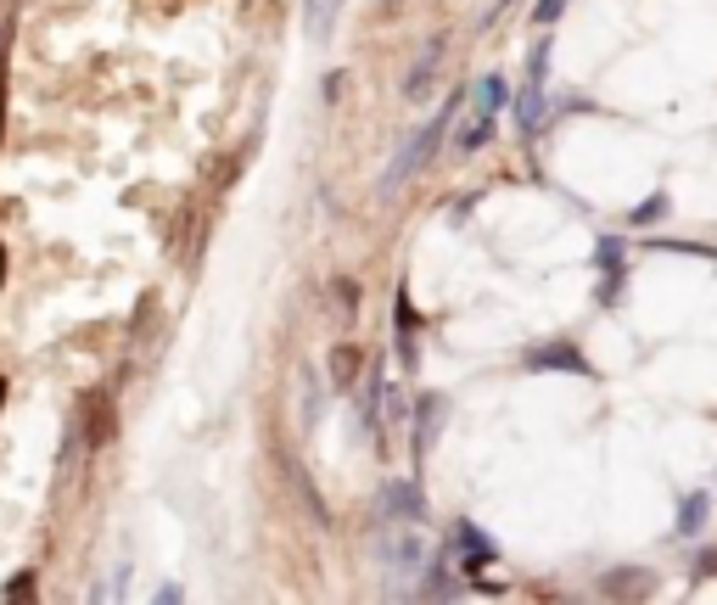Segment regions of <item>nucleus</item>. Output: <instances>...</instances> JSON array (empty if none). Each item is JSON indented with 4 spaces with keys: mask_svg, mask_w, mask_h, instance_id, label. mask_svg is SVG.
<instances>
[{
    "mask_svg": "<svg viewBox=\"0 0 717 605\" xmlns=\"http://www.w3.org/2000/svg\"><path fill=\"white\" fill-rule=\"evenodd\" d=\"M337 12H342V0H309L303 23H309V40H314V45L331 40V23H337Z\"/></svg>",
    "mask_w": 717,
    "mask_h": 605,
    "instance_id": "nucleus-7",
    "label": "nucleus"
},
{
    "mask_svg": "<svg viewBox=\"0 0 717 605\" xmlns=\"http://www.w3.org/2000/svg\"><path fill=\"white\" fill-rule=\"evenodd\" d=\"M645 589H656V577L650 572H622V577H605V594H645Z\"/></svg>",
    "mask_w": 717,
    "mask_h": 605,
    "instance_id": "nucleus-10",
    "label": "nucleus"
},
{
    "mask_svg": "<svg viewBox=\"0 0 717 605\" xmlns=\"http://www.w3.org/2000/svg\"><path fill=\"white\" fill-rule=\"evenodd\" d=\"M443 415H449V398H443V393H426L421 409H415V432H421V437H415V449H421V454L437 443V426H443Z\"/></svg>",
    "mask_w": 717,
    "mask_h": 605,
    "instance_id": "nucleus-6",
    "label": "nucleus"
},
{
    "mask_svg": "<svg viewBox=\"0 0 717 605\" xmlns=\"http://www.w3.org/2000/svg\"><path fill=\"white\" fill-rule=\"evenodd\" d=\"M443 51H449V40L437 34V40H432V45H426V51H421V62L409 68V79H404V96H409V101H421L426 90L437 85V62H443Z\"/></svg>",
    "mask_w": 717,
    "mask_h": 605,
    "instance_id": "nucleus-4",
    "label": "nucleus"
},
{
    "mask_svg": "<svg viewBox=\"0 0 717 605\" xmlns=\"http://www.w3.org/2000/svg\"><path fill=\"white\" fill-rule=\"evenodd\" d=\"M421 594H432V600H449V594H460V583H454L443 566H426V577H421Z\"/></svg>",
    "mask_w": 717,
    "mask_h": 605,
    "instance_id": "nucleus-12",
    "label": "nucleus"
},
{
    "mask_svg": "<svg viewBox=\"0 0 717 605\" xmlns=\"http://www.w3.org/2000/svg\"><path fill=\"white\" fill-rule=\"evenodd\" d=\"M449 118H454V101H449V107H443V113L432 118V124H421V129H415V141H409L404 152L393 157V169H387V180H381V191H398V185H409V180H415V174L426 169V163H432L437 141L449 135Z\"/></svg>",
    "mask_w": 717,
    "mask_h": 605,
    "instance_id": "nucleus-1",
    "label": "nucleus"
},
{
    "mask_svg": "<svg viewBox=\"0 0 717 605\" xmlns=\"http://www.w3.org/2000/svg\"><path fill=\"white\" fill-rule=\"evenodd\" d=\"M477 101H482V113H499V101H505V79L499 73H488L477 85Z\"/></svg>",
    "mask_w": 717,
    "mask_h": 605,
    "instance_id": "nucleus-15",
    "label": "nucleus"
},
{
    "mask_svg": "<svg viewBox=\"0 0 717 605\" xmlns=\"http://www.w3.org/2000/svg\"><path fill=\"white\" fill-rule=\"evenodd\" d=\"M353 370H359V353H353V348H337V353H331V376H337V393H348V387H353Z\"/></svg>",
    "mask_w": 717,
    "mask_h": 605,
    "instance_id": "nucleus-13",
    "label": "nucleus"
},
{
    "mask_svg": "<svg viewBox=\"0 0 717 605\" xmlns=\"http://www.w3.org/2000/svg\"><path fill=\"white\" fill-rule=\"evenodd\" d=\"M376 510H381V521H393V527H404V521H426V499H421V488H415L409 477L381 482Z\"/></svg>",
    "mask_w": 717,
    "mask_h": 605,
    "instance_id": "nucleus-2",
    "label": "nucleus"
},
{
    "mask_svg": "<svg viewBox=\"0 0 717 605\" xmlns=\"http://www.w3.org/2000/svg\"><path fill=\"white\" fill-rule=\"evenodd\" d=\"M516 129L521 135H538L544 129V79H527L516 96Z\"/></svg>",
    "mask_w": 717,
    "mask_h": 605,
    "instance_id": "nucleus-5",
    "label": "nucleus"
},
{
    "mask_svg": "<svg viewBox=\"0 0 717 605\" xmlns=\"http://www.w3.org/2000/svg\"><path fill=\"white\" fill-rule=\"evenodd\" d=\"M376 555H381L387 566H393V572H415V566L426 561V544H421L415 533H381Z\"/></svg>",
    "mask_w": 717,
    "mask_h": 605,
    "instance_id": "nucleus-3",
    "label": "nucleus"
},
{
    "mask_svg": "<svg viewBox=\"0 0 717 605\" xmlns=\"http://www.w3.org/2000/svg\"><path fill=\"white\" fill-rule=\"evenodd\" d=\"M454 544H460L465 561H493V538H488V533H477L471 521H460V527H454Z\"/></svg>",
    "mask_w": 717,
    "mask_h": 605,
    "instance_id": "nucleus-9",
    "label": "nucleus"
},
{
    "mask_svg": "<svg viewBox=\"0 0 717 605\" xmlns=\"http://www.w3.org/2000/svg\"><path fill=\"white\" fill-rule=\"evenodd\" d=\"M594 253H600V264H611V269H617V264H622V241H617V236H605L600 247H594Z\"/></svg>",
    "mask_w": 717,
    "mask_h": 605,
    "instance_id": "nucleus-17",
    "label": "nucleus"
},
{
    "mask_svg": "<svg viewBox=\"0 0 717 605\" xmlns=\"http://www.w3.org/2000/svg\"><path fill=\"white\" fill-rule=\"evenodd\" d=\"M488 141H493V113H482L477 124L460 129V146H465V152H477V146H488Z\"/></svg>",
    "mask_w": 717,
    "mask_h": 605,
    "instance_id": "nucleus-14",
    "label": "nucleus"
},
{
    "mask_svg": "<svg viewBox=\"0 0 717 605\" xmlns=\"http://www.w3.org/2000/svg\"><path fill=\"white\" fill-rule=\"evenodd\" d=\"M701 521H706V493H695V499H684V505H678V533L695 538V533H701Z\"/></svg>",
    "mask_w": 717,
    "mask_h": 605,
    "instance_id": "nucleus-11",
    "label": "nucleus"
},
{
    "mask_svg": "<svg viewBox=\"0 0 717 605\" xmlns=\"http://www.w3.org/2000/svg\"><path fill=\"white\" fill-rule=\"evenodd\" d=\"M527 365H533V370H549V365H561V370H572V376H589V359H577V353H572V342H555V348H549V353H533Z\"/></svg>",
    "mask_w": 717,
    "mask_h": 605,
    "instance_id": "nucleus-8",
    "label": "nucleus"
},
{
    "mask_svg": "<svg viewBox=\"0 0 717 605\" xmlns=\"http://www.w3.org/2000/svg\"><path fill=\"white\" fill-rule=\"evenodd\" d=\"M661 213H667V197H650V202H639V208H633L628 219H633V225H656Z\"/></svg>",
    "mask_w": 717,
    "mask_h": 605,
    "instance_id": "nucleus-16",
    "label": "nucleus"
}]
</instances>
